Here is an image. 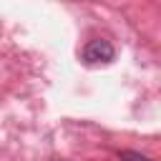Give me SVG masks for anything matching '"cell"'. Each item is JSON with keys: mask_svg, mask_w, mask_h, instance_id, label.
I'll list each match as a JSON object with an SVG mask.
<instances>
[{"mask_svg": "<svg viewBox=\"0 0 161 161\" xmlns=\"http://www.w3.org/2000/svg\"><path fill=\"white\" fill-rule=\"evenodd\" d=\"M118 156H121V161H153L151 156H146V153H138V151H121Z\"/></svg>", "mask_w": 161, "mask_h": 161, "instance_id": "2", "label": "cell"}, {"mask_svg": "<svg viewBox=\"0 0 161 161\" xmlns=\"http://www.w3.org/2000/svg\"><path fill=\"white\" fill-rule=\"evenodd\" d=\"M116 58V50L108 40L98 38V40H91L86 48H83V60L88 65H101V63H111Z\"/></svg>", "mask_w": 161, "mask_h": 161, "instance_id": "1", "label": "cell"}]
</instances>
